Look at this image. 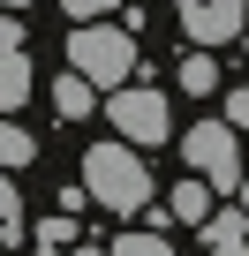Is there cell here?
Returning <instances> with one entry per match:
<instances>
[{
    "label": "cell",
    "mask_w": 249,
    "mask_h": 256,
    "mask_svg": "<svg viewBox=\"0 0 249 256\" xmlns=\"http://www.w3.org/2000/svg\"><path fill=\"white\" fill-rule=\"evenodd\" d=\"M83 188H91L106 211H129V218H136L159 181L144 174V158H136L129 144H91V151H83Z\"/></svg>",
    "instance_id": "6da1fadb"
},
{
    "label": "cell",
    "mask_w": 249,
    "mask_h": 256,
    "mask_svg": "<svg viewBox=\"0 0 249 256\" xmlns=\"http://www.w3.org/2000/svg\"><path fill=\"white\" fill-rule=\"evenodd\" d=\"M68 68L91 83V90H129L136 76V38L129 30H113V23H91V30H68Z\"/></svg>",
    "instance_id": "7a4b0ae2"
},
{
    "label": "cell",
    "mask_w": 249,
    "mask_h": 256,
    "mask_svg": "<svg viewBox=\"0 0 249 256\" xmlns=\"http://www.w3.org/2000/svg\"><path fill=\"white\" fill-rule=\"evenodd\" d=\"M181 158H189V174L196 181H211V188H234L241 196V144H234V128L226 120H196L189 136H181Z\"/></svg>",
    "instance_id": "3957f363"
},
{
    "label": "cell",
    "mask_w": 249,
    "mask_h": 256,
    "mask_svg": "<svg viewBox=\"0 0 249 256\" xmlns=\"http://www.w3.org/2000/svg\"><path fill=\"white\" fill-rule=\"evenodd\" d=\"M106 113H113V128H121V144H129V151H151V144L174 136V113H166V98H159L151 83H129Z\"/></svg>",
    "instance_id": "277c9868"
},
{
    "label": "cell",
    "mask_w": 249,
    "mask_h": 256,
    "mask_svg": "<svg viewBox=\"0 0 249 256\" xmlns=\"http://www.w3.org/2000/svg\"><path fill=\"white\" fill-rule=\"evenodd\" d=\"M241 23H249V0H181V30H189L196 53L241 38Z\"/></svg>",
    "instance_id": "5b68a950"
},
{
    "label": "cell",
    "mask_w": 249,
    "mask_h": 256,
    "mask_svg": "<svg viewBox=\"0 0 249 256\" xmlns=\"http://www.w3.org/2000/svg\"><path fill=\"white\" fill-rule=\"evenodd\" d=\"M23 98H31V46L8 16V30H0V106H8V120L23 113Z\"/></svg>",
    "instance_id": "8992f818"
},
{
    "label": "cell",
    "mask_w": 249,
    "mask_h": 256,
    "mask_svg": "<svg viewBox=\"0 0 249 256\" xmlns=\"http://www.w3.org/2000/svg\"><path fill=\"white\" fill-rule=\"evenodd\" d=\"M174 218H189V226H211V218H219V211H211V181H196V174H189V181L174 188Z\"/></svg>",
    "instance_id": "52a82bcc"
},
{
    "label": "cell",
    "mask_w": 249,
    "mask_h": 256,
    "mask_svg": "<svg viewBox=\"0 0 249 256\" xmlns=\"http://www.w3.org/2000/svg\"><path fill=\"white\" fill-rule=\"evenodd\" d=\"M204 241H211V256H249V234H241V211H219V218L204 226Z\"/></svg>",
    "instance_id": "ba28073f"
},
{
    "label": "cell",
    "mask_w": 249,
    "mask_h": 256,
    "mask_svg": "<svg viewBox=\"0 0 249 256\" xmlns=\"http://www.w3.org/2000/svg\"><path fill=\"white\" fill-rule=\"evenodd\" d=\"M181 90H189V98H211V90H219V60L189 46V60H181Z\"/></svg>",
    "instance_id": "9c48e42d"
},
{
    "label": "cell",
    "mask_w": 249,
    "mask_h": 256,
    "mask_svg": "<svg viewBox=\"0 0 249 256\" xmlns=\"http://www.w3.org/2000/svg\"><path fill=\"white\" fill-rule=\"evenodd\" d=\"M53 106H61V113H68V120H83V113H91V83H83V76H76V68H68V76H61V83H53Z\"/></svg>",
    "instance_id": "30bf717a"
},
{
    "label": "cell",
    "mask_w": 249,
    "mask_h": 256,
    "mask_svg": "<svg viewBox=\"0 0 249 256\" xmlns=\"http://www.w3.org/2000/svg\"><path fill=\"white\" fill-rule=\"evenodd\" d=\"M31 158H38V144H31V128H16V120H8V128H0V166L16 174V166H31Z\"/></svg>",
    "instance_id": "8fae6325"
},
{
    "label": "cell",
    "mask_w": 249,
    "mask_h": 256,
    "mask_svg": "<svg viewBox=\"0 0 249 256\" xmlns=\"http://www.w3.org/2000/svg\"><path fill=\"white\" fill-rule=\"evenodd\" d=\"M106 256H174V248H166V234H121Z\"/></svg>",
    "instance_id": "7c38bea8"
},
{
    "label": "cell",
    "mask_w": 249,
    "mask_h": 256,
    "mask_svg": "<svg viewBox=\"0 0 249 256\" xmlns=\"http://www.w3.org/2000/svg\"><path fill=\"white\" fill-rule=\"evenodd\" d=\"M61 8H68V16H76V30H91V23H98V16H106V8H121V0H61Z\"/></svg>",
    "instance_id": "4fadbf2b"
},
{
    "label": "cell",
    "mask_w": 249,
    "mask_h": 256,
    "mask_svg": "<svg viewBox=\"0 0 249 256\" xmlns=\"http://www.w3.org/2000/svg\"><path fill=\"white\" fill-rule=\"evenodd\" d=\"M0 234H8V248L23 241V204H16V188H8V196H0Z\"/></svg>",
    "instance_id": "5bb4252c"
},
{
    "label": "cell",
    "mask_w": 249,
    "mask_h": 256,
    "mask_svg": "<svg viewBox=\"0 0 249 256\" xmlns=\"http://www.w3.org/2000/svg\"><path fill=\"white\" fill-rule=\"evenodd\" d=\"M226 128H249V90H226Z\"/></svg>",
    "instance_id": "9a60e30c"
},
{
    "label": "cell",
    "mask_w": 249,
    "mask_h": 256,
    "mask_svg": "<svg viewBox=\"0 0 249 256\" xmlns=\"http://www.w3.org/2000/svg\"><path fill=\"white\" fill-rule=\"evenodd\" d=\"M38 256H98V248H83V241H68V248H38Z\"/></svg>",
    "instance_id": "2e32d148"
},
{
    "label": "cell",
    "mask_w": 249,
    "mask_h": 256,
    "mask_svg": "<svg viewBox=\"0 0 249 256\" xmlns=\"http://www.w3.org/2000/svg\"><path fill=\"white\" fill-rule=\"evenodd\" d=\"M241 211H249V181H241Z\"/></svg>",
    "instance_id": "e0dca14e"
},
{
    "label": "cell",
    "mask_w": 249,
    "mask_h": 256,
    "mask_svg": "<svg viewBox=\"0 0 249 256\" xmlns=\"http://www.w3.org/2000/svg\"><path fill=\"white\" fill-rule=\"evenodd\" d=\"M8 8H31V0H8Z\"/></svg>",
    "instance_id": "ac0fdd59"
}]
</instances>
